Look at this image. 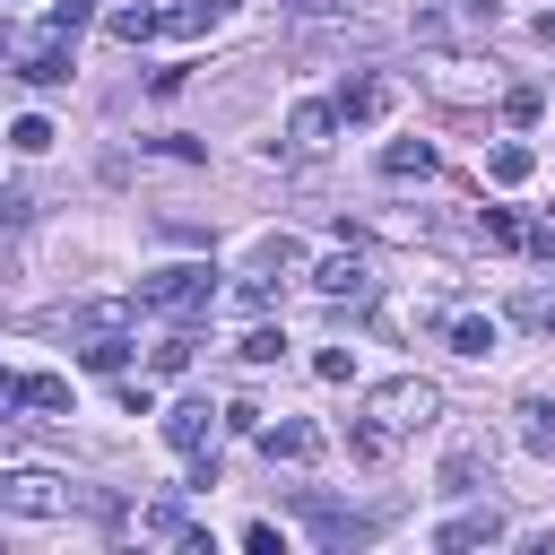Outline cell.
<instances>
[{"instance_id": "f546056e", "label": "cell", "mask_w": 555, "mask_h": 555, "mask_svg": "<svg viewBox=\"0 0 555 555\" xmlns=\"http://www.w3.org/2000/svg\"><path fill=\"white\" fill-rule=\"evenodd\" d=\"M538 35H546V43H555V9H546V17H538Z\"/></svg>"}, {"instance_id": "7a4b0ae2", "label": "cell", "mask_w": 555, "mask_h": 555, "mask_svg": "<svg viewBox=\"0 0 555 555\" xmlns=\"http://www.w3.org/2000/svg\"><path fill=\"white\" fill-rule=\"evenodd\" d=\"M139 304L165 312V321H199V312L217 304V269H208V260H173V269L139 278Z\"/></svg>"}, {"instance_id": "277c9868", "label": "cell", "mask_w": 555, "mask_h": 555, "mask_svg": "<svg viewBox=\"0 0 555 555\" xmlns=\"http://www.w3.org/2000/svg\"><path fill=\"white\" fill-rule=\"evenodd\" d=\"M364 416H373V425H382V434L399 442V434H416V425L434 416V382H416V373H399V382H382V390L364 399Z\"/></svg>"}, {"instance_id": "f1b7e54d", "label": "cell", "mask_w": 555, "mask_h": 555, "mask_svg": "<svg viewBox=\"0 0 555 555\" xmlns=\"http://www.w3.org/2000/svg\"><path fill=\"white\" fill-rule=\"evenodd\" d=\"M529 312H538V330H546V338H555V295H538V304H529Z\"/></svg>"}, {"instance_id": "4fadbf2b", "label": "cell", "mask_w": 555, "mask_h": 555, "mask_svg": "<svg viewBox=\"0 0 555 555\" xmlns=\"http://www.w3.org/2000/svg\"><path fill=\"white\" fill-rule=\"evenodd\" d=\"M330 130H338V113H330V104H295V121H286V139H295V147H330Z\"/></svg>"}, {"instance_id": "ac0fdd59", "label": "cell", "mask_w": 555, "mask_h": 555, "mask_svg": "<svg viewBox=\"0 0 555 555\" xmlns=\"http://www.w3.org/2000/svg\"><path fill=\"white\" fill-rule=\"evenodd\" d=\"M182 529H191L182 503H147V512H139V538H173V546H182Z\"/></svg>"}, {"instance_id": "7c38bea8", "label": "cell", "mask_w": 555, "mask_h": 555, "mask_svg": "<svg viewBox=\"0 0 555 555\" xmlns=\"http://www.w3.org/2000/svg\"><path fill=\"white\" fill-rule=\"evenodd\" d=\"M520 442L538 460H555V399H520Z\"/></svg>"}, {"instance_id": "2e32d148", "label": "cell", "mask_w": 555, "mask_h": 555, "mask_svg": "<svg viewBox=\"0 0 555 555\" xmlns=\"http://www.w3.org/2000/svg\"><path fill=\"white\" fill-rule=\"evenodd\" d=\"M113 35H121V43H147V35H165V9H113Z\"/></svg>"}, {"instance_id": "83f0119b", "label": "cell", "mask_w": 555, "mask_h": 555, "mask_svg": "<svg viewBox=\"0 0 555 555\" xmlns=\"http://www.w3.org/2000/svg\"><path fill=\"white\" fill-rule=\"evenodd\" d=\"M243 546H251V555H286V538H278L269 520H251V529H243Z\"/></svg>"}, {"instance_id": "9a60e30c", "label": "cell", "mask_w": 555, "mask_h": 555, "mask_svg": "<svg viewBox=\"0 0 555 555\" xmlns=\"http://www.w3.org/2000/svg\"><path fill=\"white\" fill-rule=\"evenodd\" d=\"M382 173H390V182H408V173H434V147H425V139H399V147L382 156Z\"/></svg>"}, {"instance_id": "8992f818", "label": "cell", "mask_w": 555, "mask_h": 555, "mask_svg": "<svg viewBox=\"0 0 555 555\" xmlns=\"http://www.w3.org/2000/svg\"><path fill=\"white\" fill-rule=\"evenodd\" d=\"M486 477H494V451H486V434H460V442L442 451V494H486Z\"/></svg>"}, {"instance_id": "3957f363", "label": "cell", "mask_w": 555, "mask_h": 555, "mask_svg": "<svg viewBox=\"0 0 555 555\" xmlns=\"http://www.w3.org/2000/svg\"><path fill=\"white\" fill-rule=\"evenodd\" d=\"M0 61H17V78L26 87H69V35H9L0 26Z\"/></svg>"}, {"instance_id": "ffe728a7", "label": "cell", "mask_w": 555, "mask_h": 555, "mask_svg": "<svg viewBox=\"0 0 555 555\" xmlns=\"http://www.w3.org/2000/svg\"><path fill=\"white\" fill-rule=\"evenodd\" d=\"M9 139H17V147H26V156H43V147H52V139H61V130H52V121H43V113H26V121H9Z\"/></svg>"}, {"instance_id": "e0dca14e", "label": "cell", "mask_w": 555, "mask_h": 555, "mask_svg": "<svg viewBox=\"0 0 555 555\" xmlns=\"http://www.w3.org/2000/svg\"><path fill=\"white\" fill-rule=\"evenodd\" d=\"M451 347H460V356H494L503 338H494V321H477V312H468V321H451Z\"/></svg>"}, {"instance_id": "cb8c5ba5", "label": "cell", "mask_w": 555, "mask_h": 555, "mask_svg": "<svg viewBox=\"0 0 555 555\" xmlns=\"http://www.w3.org/2000/svg\"><path fill=\"white\" fill-rule=\"evenodd\" d=\"M87 17H95V0H52V17H43V26H52V35H78Z\"/></svg>"}, {"instance_id": "6da1fadb", "label": "cell", "mask_w": 555, "mask_h": 555, "mask_svg": "<svg viewBox=\"0 0 555 555\" xmlns=\"http://www.w3.org/2000/svg\"><path fill=\"white\" fill-rule=\"evenodd\" d=\"M69 512H104V494L69 486L61 468H9L0 477V520H69Z\"/></svg>"}, {"instance_id": "484cf974", "label": "cell", "mask_w": 555, "mask_h": 555, "mask_svg": "<svg viewBox=\"0 0 555 555\" xmlns=\"http://www.w3.org/2000/svg\"><path fill=\"white\" fill-rule=\"evenodd\" d=\"M312 373H321V382H347V373H356V347H321Z\"/></svg>"}, {"instance_id": "d6986e66", "label": "cell", "mask_w": 555, "mask_h": 555, "mask_svg": "<svg viewBox=\"0 0 555 555\" xmlns=\"http://www.w3.org/2000/svg\"><path fill=\"white\" fill-rule=\"evenodd\" d=\"M486 173H494V182H529V147H520V139H503V147L486 156Z\"/></svg>"}, {"instance_id": "603a6c76", "label": "cell", "mask_w": 555, "mask_h": 555, "mask_svg": "<svg viewBox=\"0 0 555 555\" xmlns=\"http://www.w3.org/2000/svg\"><path fill=\"white\" fill-rule=\"evenodd\" d=\"M234 356H243V364H278V356H286V338H278V330H251Z\"/></svg>"}, {"instance_id": "52a82bcc", "label": "cell", "mask_w": 555, "mask_h": 555, "mask_svg": "<svg viewBox=\"0 0 555 555\" xmlns=\"http://www.w3.org/2000/svg\"><path fill=\"white\" fill-rule=\"evenodd\" d=\"M312 295H330V304H364V295H373V269H364L356 251H330V260L312 269Z\"/></svg>"}, {"instance_id": "4316f807", "label": "cell", "mask_w": 555, "mask_h": 555, "mask_svg": "<svg viewBox=\"0 0 555 555\" xmlns=\"http://www.w3.org/2000/svg\"><path fill=\"white\" fill-rule=\"evenodd\" d=\"M121 408L130 416H156V382H121Z\"/></svg>"}, {"instance_id": "9c48e42d", "label": "cell", "mask_w": 555, "mask_h": 555, "mask_svg": "<svg viewBox=\"0 0 555 555\" xmlns=\"http://www.w3.org/2000/svg\"><path fill=\"white\" fill-rule=\"evenodd\" d=\"M260 451H269V460H295V468H304V460L321 451V425H304V416H286V425H260Z\"/></svg>"}, {"instance_id": "5b68a950", "label": "cell", "mask_w": 555, "mask_h": 555, "mask_svg": "<svg viewBox=\"0 0 555 555\" xmlns=\"http://www.w3.org/2000/svg\"><path fill=\"white\" fill-rule=\"evenodd\" d=\"M390 104H399V78H382V69H356V78H347V87H338V104H330V113H338V121H356V130H364V121H382V113H390Z\"/></svg>"}, {"instance_id": "ba28073f", "label": "cell", "mask_w": 555, "mask_h": 555, "mask_svg": "<svg viewBox=\"0 0 555 555\" xmlns=\"http://www.w3.org/2000/svg\"><path fill=\"white\" fill-rule=\"evenodd\" d=\"M208 425H217V408H208V399H182V408H173V416H165V442H173V451H191V460H199V451H208Z\"/></svg>"}, {"instance_id": "d4e9b609", "label": "cell", "mask_w": 555, "mask_h": 555, "mask_svg": "<svg viewBox=\"0 0 555 555\" xmlns=\"http://www.w3.org/2000/svg\"><path fill=\"white\" fill-rule=\"evenodd\" d=\"M121 356H130V347H121V338H113V330H104V338H95V347H87V373H121Z\"/></svg>"}, {"instance_id": "5bb4252c", "label": "cell", "mask_w": 555, "mask_h": 555, "mask_svg": "<svg viewBox=\"0 0 555 555\" xmlns=\"http://www.w3.org/2000/svg\"><path fill=\"white\" fill-rule=\"evenodd\" d=\"M347 460H364V468H382V460H390V434H382L373 416H356V425H347Z\"/></svg>"}, {"instance_id": "7402d4cb", "label": "cell", "mask_w": 555, "mask_h": 555, "mask_svg": "<svg viewBox=\"0 0 555 555\" xmlns=\"http://www.w3.org/2000/svg\"><path fill=\"white\" fill-rule=\"evenodd\" d=\"M182 364H191V330H165L156 338V373H182Z\"/></svg>"}, {"instance_id": "44dd1931", "label": "cell", "mask_w": 555, "mask_h": 555, "mask_svg": "<svg viewBox=\"0 0 555 555\" xmlns=\"http://www.w3.org/2000/svg\"><path fill=\"white\" fill-rule=\"evenodd\" d=\"M538 113H546V95H538V87H512V95H503V121H520V130H529Z\"/></svg>"}, {"instance_id": "30bf717a", "label": "cell", "mask_w": 555, "mask_h": 555, "mask_svg": "<svg viewBox=\"0 0 555 555\" xmlns=\"http://www.w3.org/2000/svg\"><path fill=\"white\" fill-rule=\"evenodd\" d=\"M494 538H503V520H494V512H460V520H442V529H434V546H442V555H460V546H494Z\"/></svg>"}, {"instance_id": "8fae6325", "label": "cell", "mask_w": 555, "mask_h": 555, "mask_svg": "<svg viewBox=\"0 0 555 555\" xmlns=\"http://www.w3.org/2000/svg\"><path fill=\"white\" fill-rule=\"evenodd\" d=\"M17 408H43V416H69V382H61V373H26V382H17Z\"/></svg>"}]
</instances>
